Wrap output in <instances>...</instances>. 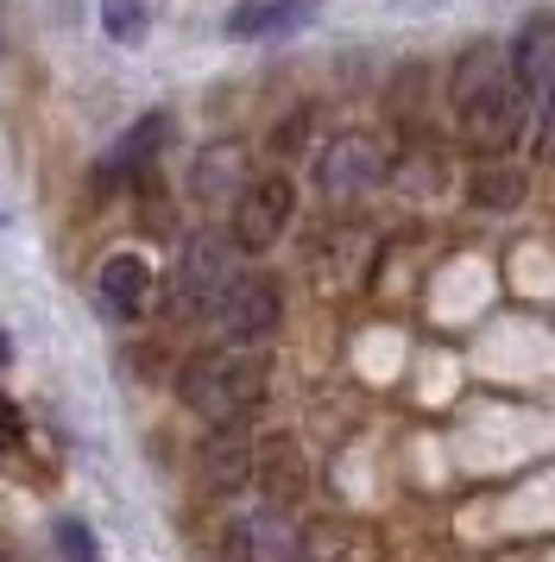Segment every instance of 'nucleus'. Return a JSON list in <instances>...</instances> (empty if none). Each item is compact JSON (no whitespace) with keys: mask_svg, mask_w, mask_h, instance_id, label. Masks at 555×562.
I'll return each instance as SVG.
<instances>
[{"mask_svg":"<svg viewBox=\"0 0 555 562\" xmlns=\"http://www.w3.org/2000/svg\"><path fill=\"white\" fill-rule=\"evenodd\" d=\"M95 291H101V304L114 310L121 323H139L151 304V266L139 254H114V259H101V272H95Z\"/></svg>","mask_w":555,"mask_h":562,"instance_id":"10","label":"nucleus"},{"mask_svg":"<svg viewBox=\"0 0 555 562\" xmlns=\"http://www.w3.org/2000/svg\"><path fill=\"white\" fill-rule=\"evenodd\" d=\"M234 279V240L222 234H190V247L177 254V272H171V304L183 316H208L215 297L227 291Z\"/></svg>","mask_w":555,"mask_h":562,"instance_id":"5","label":"nucleus"},{"mask_svg":"<svg viewBox=\"0 0 555 562\" xmlns=\"http://www.w3.org/2000/svg\"><path fill=\"white\" fill-rule=\"evenodd\" d=\"M265 355L247 348V341H227L215 355H202L183 367V380H177V398L208 417V424H227V417H247L259 398H265Z\"/></svg>","mask_w":555,"mask_h":562,"instance_id":"2","label":"nucleus"},{"mask_svg":"<svg viewBox=\"0 0 555 562\" xmlns=\"http://www.w3.org/2000/svg\"><path fill=\"white\" fill-rule=\"evenodd\" d=\"M316 183H322L328 203H360L366 190L385 183V146L373 133H341L328 139L322 158H316Z\"/></svg>","mask_w":555,"mask_h":562,"instance_id":"6","label":"nucleus"},{"mask_svg":"<svg viewBox=\"0 0 555 562\" xmlns=\"http://www.w3.org/2000/svg\"><path fill=\"white\" fill-rule=\"evenodd\" d=\"M234 557L240 562H303V537L278 506H265L234 525Z\"/></svg>","mask_w":555,"mask_h":562,"instance_id":"9","label":"nucleus"},{"mask_svg":"<svg viewBox=\"0 0 555 562\" xmlns=\"http://www.w3.org/2000/svg\"><path fill=\"white\" fill-rule=\"evenodd\" d=\"M252 481L265 486V499L284 506V499H297L303 493V456L291 436H272V442H259L252 449Z\"/></svg>","mask_w":555,"mask_h":562,"instance_id":"12","label":"nucleus"},{"mask_svg":"<svg viewBox=\"0 0 555 562\" xmlns=\"http://www.w3.org/2000/svg\"><path fill=\"white\" fill-rule=\"evenodd\" d=\"M511 77L524 89L530 114H550L555 108V20L550 13L524 20V32L511 38Z\"/></svg>","mask_w":555,"mask_h":562,"instance_id":"7","label":"nucleus"},{"mask_svg":"<svg viewBox=\"0 0 555 562\" xmlns=\"http://www.w3.org/2000/svg\"><path fill=\"white\" fill-rule=\"evenodd\" d=\"M165 133H171V121H165V114H146L139 127L126 133L121 146H114L126 171H151V158H158V146H165Z\"/></svg>","mask_w":555,"mask_h":562,"instance_id":"14","label":"nucleus"},{"mask_svg":"<svg viewBox=\"0 0 555 562\" xmlns=\"http://www.w3.org/2000/svg\"><path fill=\"white\" fill-rule=\"evenodd\" d=\"M101 26H107V38H121V45H139L146 38V7L139 0H101Z\"/></svg>","mask_w":555,"mask_h":562,"instance_id":"16","label":"nucleus"},{"mask_svg":"<svg viewBox=\"0 0 555 562\" xmlns=\"http://www.w3.org/2000/svg\"><path fill=\"white\" fill-rule=\"evenodd\" d=\"M7 355H13V348H7V335H0V367H7Z\"/></svg>","mask_w":555,"mask_h":562,"instance_id":"19","label":"nucleus"},{"mask_svg":"<svg viewBox=\"0 0 555 562\" xmlns=\"http://www.w3.org/2000/svg\"><path fill=\"white\" fill-rule=\"evenodd\" d=\"M252 442L247 424L240 417H227V424H215L208 430V442H202V481H208V493H234V486L252 481Z\"/></svg>","mask_w":555,"mask_h":562,"instance_id":"8","label":"nucleus"},{"mask_svg":"<svg viewBox=\"0 0 555 562\" xmlns=\"http://www.w3.org/2000/svg\"><path fill=\"white\" fill-rule=\"evenodd\" d=\"M208 316H215V329H222L227 341H247V348H259V341L284 323V291H278L272 272H234Z\"/></svg>","mask_w":555,"mask_h":562,"instance_id":"3","label":"nucleus"},{"mask_svg":"<svg viewBox=\"0 0 555 562\" xmlns=\"http://www.w3.org/2000/svg\"><path fill=\"white\" fill-rule=\"evenodd\" d=\"M25 442V424H20V411H13V398L0 392V456H13Z\"/></svg>","mask_w":555,"mask_h":562,"instance_id":"18","label":"nucleus"},{"mask_svg":"<svg viewBox=\"0 0 555 562\" xmlns=\"http://www.w3.org/2000/svg\"><path fill=\"white\" fill-rule=\"evenodd\" d=\"M291 209H297V190H291L284 171L247 178L240 196H234V228H227V240H234L240 254H265L278 234L291 228Z\"/></svg>","mask_w":555,"mask_h":562,"instance_id":"4","label":"nucleus"},{"mask_svg":"<svg viewBox=\"0 0 555 562\" xmlns=\"http://www.w3.org/2000/svg\"><path fill=\"white\" fill-rule=\"evenodd\" d=\"M240 183H247V158H240V146H208V153L196 158L190 190H196L202 203H234Z\"/></svg>","mask_w":555,"mask_h":562,"instance_id":"13","label":"nucleus"},{"mask_svg":"<svg viewBox=\"0 0 555 562\" xmlns=\"http://www.w3.org/2000/svg\"><path fill=\"white\" fill-rule=\"evenodd\" d=\"M449 102H454V121H461V139L479 146V153H511L524 139L530 102L518 77H511V57L492 52V45H467L454 57Z\"/></svg>","mask_w":555,"mask_h":562,"instance_id":"1","label":"nucleus"},{"mask_svg":"<svg viewBox=\"0 0 555 562\" xmlns=\"http://www.w3.org/2000/svg\"><path fill=\"white\" fill-rule=\"evenodd\" d=\"M474 203L479 209H518L524 203V171H511V165H486L474 178Z\"/></svg>","mask_w":555,"mask_h":562,"instance_id":"15","label":"nucleus"},{"mask_svg":"<svg viewBox=\"0 0 555 562\" xmlns=\"http://www.w3.org/2000/svg\"><path fill=\"white\" fill-rule=\"evenodd\" d=\"M57 550H64V562H101L89 525H76V518H57Z\"/></svg>","mask_w":555,"mask_h":562,"instance_id":"17","label":"nucleus"},{"mask_svg":"<svg viewBox=\"0 0 555 562\" xmlns=\"http://www.w3.org/2000/svg\"><path fill=\"white\" fill-rule=\"evenodd\" d=\"M316 13V0H234L227 38H284Z\"/></svg>","mask_w":555,"mask_h":562,"instance_id":"11","label":"nucleus"}]
</instances>
